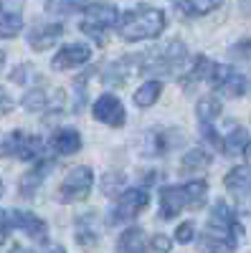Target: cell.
Returning a JSON list of instances; mask_svg holds the SVG:
<instances>
[{"instance_id": "cell-1", "label": "cell", "mask_w": 251, "mask_h": 253, "mask_svg": "<svg viewBox=\"0 0 251 253\" xmlns=\"http://www.w3.org/2000/svg\"><path fill=\"white\" fill-rule=\"evenodd\" d=\"M241 238V225L234 215V208L226 200H218L211 210L205 233H203V248L211 253H234Z\"/></svg>"}, {"instance_id": "cell-2", "label": "cell", "mask_w": 251, "mask_h": 253, "mask_svg": "<svg viewBox=\"0 0 251 253\" xmlns=\"http://www.w3.org/2000/svg\"><path fill=\"white\" fill-rule=\"evenodd\" d=\"M167 28V18L162 10L152 5H137L132 10H124L119 15L117 33L122 41H145V38H157Z\"/></svg>"}, {"instance_id": "cell-3", "label": "cell", "mask_w": 251, "mask_h": 253, "mask_svg": "<svg viewBox=\"0 0 251 253\" xmlns=\"http://www.w3.org/2000/svg\"><path fill=\"white\" fill-rule=\"evenodd\" d=\"M208 193V182L205 180H191L183 185H170L162 187L160 193V218L170 220L178 213H183L185 208H201Z\"/></svg>"}, {"instance_id": "cell-4", "label": "cell", "mask_w": 251, "mask_h": 253, "mask_svg": "<svg viewBox=\"0 0 251 253\" xmlns=\"http://www.w3.org/2000/svg\"><path fill=\"white\" fill-rule=\"evenodd\" d=\"M0 157H15V160H26V162H38L49 157V144L41 139L38 134L28 132H8L0 134Z\"/></svg>"}, {"instance_id": "cell-5", "label": "cell", "mask_w": 251, "mask_h": 253, "mask_svg": "<svg viewBox=\"0 0 251 253\" xmlns=\"http://www.w3.org/2000/svg\"><path fill=\"white\" fill-rule=\"evenodd\" d=\"M188 61V48L180 41H173L162 48L145 53V69L142 74H157V76H180Z\"/></svg>"}, {"instance_id": "cell-6", "label": "cell", "mask_w": 251, "mask_h": 253, "mask_svg": "<svg viewBox=\"0 0 251 253\" xmlns=\"http://www.w3.org/2000/svg\"><path fill=\"white\" fill-rule=\"evenodd\" d=\"M117 23H119V10L114 5H109V3H99L97 0L92 8L84 10V18H81L79 28H81V33L92 36L99 46H104V33L117 28Z\"/></svg>"}, {"instance_id": "cell-7", "label": "cell", "mask_w": 251, "mask_h": 253, "mask_svg": "<svg viewBox=\"0 0 251 253\" xmlns=\"http://www.w3.org/2000/svg\"><path fill=\"white\" fill-rule=\"evenodd\" d=\"M208 81H211V86L216 89V94H221L226 99H241L251 86L249 76H244L234 66H228V63H216Z\"/></svg>"}, {"instance_id": "cell-8", "label": "cell", "mask_w": 251, "mask_h": 253, "mask_svg": "<svg viewBox=\"0 0 251 253\" xmlns=\"http://www.w3.org/2000/svg\"><path fill=\"white\" fill-rule=\"evenodd\" d=\"M148 205H150V195H148V190H145V187L122 190V193L117 195V200H114V205H112L109 223H130Z\"/></svg>"}, {"instance_id": "cell-9", "label": "cell", "mask_w": 251, "mask_h": 253, "mask_svg": "<svg viewBox=\"0 0 251 253\" xmlns=\"http://www.w3.org/2000/svg\"><path fill=\"white\" fill-rule=\"evenodd\" d=\"M94 187V172L92 167L87 165H79L74 170L66 172L64 182L58 187V200L61 203H79V200H87L89 193Z\"/></svg>"}, {"instance_id": "cell-10", "label": "cell", "mask_w": 251, "mask_h": 253, "mask_svg": "<svg viewBox=\"0 0 251 253\" xmlns=\"http://www.w3.org/2000/svg\"><path fill=\"white\" fill-rule=\"evenodd\" d=\"M92 114L97 122H104L109 126H124V122H127V112H124V104L119 101V96L114 94H101L94 107H92Z\"/></svg>"}, {"instance_id": "cell-11", "label": "cell", "mask_w": 251, "mask_h": 253, "mask_svg": "<svg viewBox=\"0 0 251 253\" xmlns=\"http://www.w3.org/2000/svg\"><path fill=\"white\" fill-rule=\"evenodd\" d=\"M10 225L23 230V233L36 241V243H46L49 241V225L44 218H38L36 213H31V210H10Z\"/></svg>"}, {"instance_id": "cell-12", "label": "cell", "mask_w": 251, "mask_h": 253, "mask_svg": "<svg viewBox=\"0 0 251 253\" xmlns=\"http://www.w3.org/2000/svg\"><path fill=\"white\" fill-rule=\"evenodd\" d=\"M89 58H92V48L87 43H66L51 58V69L53 71L79 69V66H84V63H89Z\"/></svg>"}, {"instance_id": "cell-13", "label": "cell", "mask_w": 251, "mask_h": 253, "mask_svg": "<svg viewBox=\"0 0 251 253\" xmlns=\"http://www.w3.org/2000/svg\"><path fill=\"white\" fill-rule=\"evenodd\" d=\"M23 31V0H0V38H15Z\"/></svg>"}, {"instance_id": "cell-14", "label": "cell", "mask_w": 251, "mask_h": 253, "mask_svg": "<svg viewBox=\"0 0 251 253\" xmlns=\"http://www.w3.org/2000/svg\"><path fill=\"white\" fill-rule=\"evenodd\" d=\"M61 104H64V94L61 91H49V89H44V86H36V89H31V91H26V96H23V109H28V112H56V109H61Z\"/></svg>"}, {"instance_id": "cell-15", "label": "cell", "mask_w": 251, "mask_h": 253, "mask_svg": "<svg viewBox=\"0 0 251 253\" xmlns=\"http://www.w3.org/2000/svg\"><path fill=\"white\" fill-rule=\"evenodd\" d=\"M61 36H64V26L61 23H41V26H33L26 38L33 51H49L51 46L58 43Z\"/></svg>"}, {"instance_id": "cell-16", "label": "cell", "mask_w": 251, "mask_h": 253, "mask_svg": "<svg viewBox=\"0 0 251 253\" xmlns=\"http://www.w3.org/2000/svg\"><path fill=\"white\" fill-rule=\"evenodd\" d=\"M51 167H53V162L46 157V160H38L31 170L20 177V185H18V190H20V195L23 198H33L36 193H38V187L44 185V180H46V175L51 172Z\"/></svg>"}, {"instance_id": "cell-17", "label": "cell", "mask_w": 251, "mask_h": 253, "mask_svg": "<svg viewBox=\"0 0 251 253\" xmlns=\"http://www.w3.org/2000/svg\"><path fill=\"white\" fill-rule=\"evenodd\" d=\"M51 150L56 155H76L81 150V134L71 126H64V129H56V134L51 137Z\"/></svg>"}, {"instance_id": "cell-18", "label": "cell", "mask_w": 251, "mask_h": 253, "mask_svg": "<svg viewBox=\"0 0 251 253\" xmlns=\"http://www.w3.org/2000/svg\"><path fill=\"white\" fill-rule=\"evenodd\" d=\"M223 185L228 193H234L239 198H246L251 193V165H239L223 177Z\"/></svg>"}, {"instance_id": "cell-19", "label": "cell", "mask_w": 251, "mask_h": 253, "mask_svg": "<svg viewBox=\"0 0 251 253\" xmlns=\"http://www.w3.org/2000/svg\"><path fill=\"white\" fill-rule=\"evenodd\" d=\"M223 5V0H173V8L183 18H201Z\"/></svg>"}, {"instance_id": "cell-20", "label": "cell", "mask_w": 251, "mask_h": 253, "mask_svg": "<svg viewBox=\"0 0 251 253\" xmlns=\"http://www.w3.org/2000/svg\"><path fill=\"white\" fill-rule=\"evenodd\" d=\"M145 248H150V238L142 228H127L117 238V253H145Z\"/></svg>"}, {"instance_id": "cell-21", "label": "cell", "mask_w": 251, "mask_h": 253, "mask_svg": "<svg viewBox=\"0 0 251 253\" xmlns=\"http://www.w3.org/2000/svg\"><path fill=\"white\" fill-rule=\"evenodd\" d=\"M178 142H180V139H178V132H175V129H155V132L148 134V144H150L148 152H150L152 157H160V155H165V152H170Z\"/></svg>"}, {"instance_id": "cell-22", "label": "cell", "mask_w": 251, "mask_h": 253, "mask_svg": "<svg viewBox=\"0 0 251 253\" xmlns=\"http://www.w3.org/2000/svg\"><path fill=\"white\" fill-rule=\"evenodd\" d=\"M213 66H216V63H213L211 58L198 56V58L193 61L191 71L185 74V79H183V86H185V89H193L196 84H201V81H205V79H211V71H213Z\"/></svg>"}, {"instance_id": "cell-23", "label": "cell", "mask_w": 251, "mask_h": 253, "mask_svg": "<svg viewBox=\"0 0 251 253\" xmlns=\"http://www.w3.org/2000/svg\"><path fill=\"white\" fill-rule=\"evenodd\" d=\"M97 0H46V10L51 15H74L92 8Z\"/></svg>"}, {"instance_id": "cell-24", "label": "cell", "mask_w": 251, "mask_h": 253, "mask_svg": "<svg viewBox=\"0 0 251 253\" xmlns=\"http://www.w3.org/2000/svg\"><path fill=\"white\" fill-rule=\"evenodd\" d=\"M160 94H162V84L160 81H145L142 86L135 91V104L140 109H148L160 99Z\"/></svg>"}, {"instance_id": "cell-25", "label": "cell", "mask_w": 251, "mask_h": 253, "mask_svg": "<svg viewBox=\"0 0 251 253\" xmlns=\"http://www.w3.org/2000/svg\"><path fill=\"white\" fill-rule=\"evenodd\" d=\"M196 117L201 124H213L216 117H221V101L216 96H203L196 104Z\"/></svg>"}, {"instance_id": "cell-26", "label": "cell", "mask_w": 251, "mask_h": 253, "mask_svg": "<svg viewBox=\"0 0 251 253\" xmlns=\"http://www.w3.org/2000/svg\"><path fill=\"white\" fill-rule=\"evenodd\" d=\"M246 144H249V132L244 129V126H234V129L226 134L221 150H223L226 155H239V152L246 150Z\"/></svg>"}, {"instance_id": "cell-27", "label": "cell", "mask_w": 251, "mask_h": 253, "mask_svg": "<svg viewBox=\"0 0 251 253\" xmlns=\"http://www.w3.org/2000/svg\"><path fill=\"white\" fill-rule=\"evenodd\" d=\"M97 230H94V225H92V215H87L84 220H79L76 223V243L81 246V248H87V251H92L94 246H97Z\"/></svg>"}, {"instance_id": "cell-28", "label": "cell", "mask_w": 251, "mask_h": 253, "mask_svg": "<svg viewBox=\"0 0 251 253\" xmlns=\"http://www.w3.org/2000/svg\"><path fill=\"white\" fill-rule=\"evenodd\" d=\"M208 165H211V155L205 150H191L183 157V170H203Z\"/></svg>"}, {"instance_id": "cell-29", "label": "cell", "mask_w": 251, "mask_h": 253, "mask_svg": "<svg viewBox=\"0 0 251 253\" xmlns=\"http://www.w3.org/2000/svg\"><path fill=\"white\" fill-rule=\"evenodd\" d=\"M228 53H231L234 58H239V61L251 63V38H241V41H236Z\"/></svg>"}, {"instance_id": "cell-30", "label": "cell", "mask_w": 251, "mask_h": 253, "mask_svg": "<svg viewBox=\"0 0 251 253\" xmlns=\"http://www.w3.org/2000/svg\"><path fill=\"white\" fill-rule=\"evenodd\" d=\"M193 238H196V225H193L191 220L180 223L178 230H175V241H178V243H191Z\"/></svg>"}, {"instance_id": "cell-31", "label": "cell", "mask_w": 251, "mask_h": 253, "mask_svg": "<svg viewBox=\"0 0 251 253\" xmlns=\"http://www.w3.org/2000/svg\"><path fill=\"white\" fill-rule=\"evenodd\" d=\"M33 74H36V71H33V66H31V63H20L18 69H13V74H10V81H13V84H28Z\"/></svg>"}, {"instance_id": "cell-32", "label": "cell", "mask_w": 251, "mask_h": 253, "mask_svg": "<svg viewBox=\"0 0 251 253\" xmlns=\"http://www.w3.org/2000/svg\"><path fill=\"white\" fill-rule=\"evenodd\" d=\"M170 248H173V241L167 238V236H162V233H157V236L150 238V251L152 253H170Z\"/></svg>"}, {"instance_id": "cell-33", "label": "cell", "mask_w": 251, "mask_h": 253, "mask_svg": "<svg viewBox=\"0 0 251 253\" xmlns=\"http://www.w3.org/2000/svg\"><path fill=\"white\" fill-rule=\"evenodd\" d=\"M13 107H15L13 99L8 96V91H5L3 86H0V117H3V114H10V112H13Z\"/></svg>"}, {"instance_id": "cell-34", "label": "cell", "mask_w": 251, "mask_h": 253, "mask_svg": "<svg viewBox=\"0 0 251 253\" xmlns=\"http://www.w3.org/2000/svg\"><path fill=\"white\" fill-rule=\"evenodd\" d=\"M10 215L8 213H3L0 210V243H5V238H8V233H10Z\"/></svg>"}, {"instance_id": "cell-35", "label": "cell", "mask_w": 251, "mask_h": 253, "mask_svg": "<svg viewBox=\"0 0 251 253\" xmlns=\"http://www.w3.org/2000/svg\"><path fill=\"white\" fill-rule=\"evenodd\" d=\"M244 157H246V162L251 165V139H249V144H246V150H244Z\"/></svg>"}, {"instance_id": "cell-36", "label": "cell", "mask_w": 251, "mask_h": 253, "mask_svg": "<svg viewBox=\"0 0 251 253\" xmlns=\"http://www.w3.org/2000/svg\"><path fill=\"white\" fill-rule=\"evenodd\" d=\"M46 253H66V251H64V246H51Z\"/></svg>"}, {"instance_id": "cell-37", "label": "cell", "mask_w": 251, "mask_h": 253, "mask_svg": "<svg viewBox=\"0 0 251 253\" xmlns=\"http://www.w3.org/2000/svg\"><path fill=\"white\" fill-rule=\"evenodd\" d=\"M10 253H31V251H26V248H13Z\"/></svg>"}, {"instance_id": "cell-38", "label": "cell", "mask_w": 251, "mask_h": 253, "mask_svg": "<svg viewBox=\"0 0 251 253\" xmlns=\"http://www.w3.org/2000/svg\"><path fill=\"white\" fill-rule=\"evenodd\" d=\"M3 63H5V53L0 51V69H3Z\"/></svg>"}, {"instance_id": "cell-39", "label": "cell", "mask_w": 251, "mask_h": 253, "mask_svg": "<svg viewBox=\"0 0 251 253\" xmlns=\"http://www.w3.org/2000/svg\"><path fill=\"white\" fill-rule=\"evenodd\" d=\"M0 195H3V177H0Z\"/></svg>"}]
</instances>
